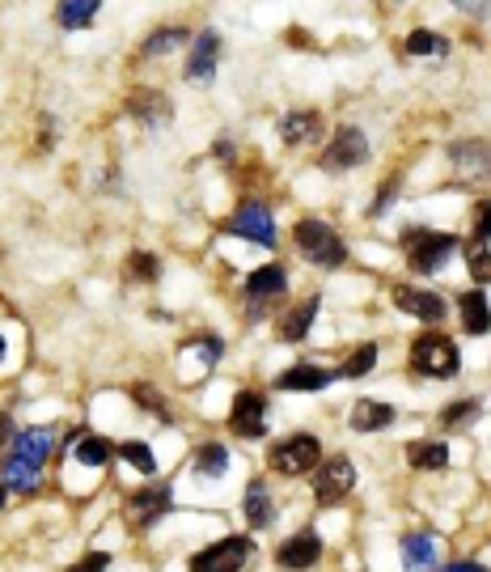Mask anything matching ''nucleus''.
<instances>
[{
  "label": "nucleus",
  "instance_id": "423d86ee",
  "mask_svg": "<svg viewBox=\"0 0 491 572\" xmlns=\"http://www.w3.org/2000/svg\"><path fill=\"white\" fill-rule=\"evenodd\" d=\"M352 488H356V462H352V458L335 454V458H326L322 467H318L314 492H318V500H322V505H339V500L348 496Z\"/></svg>",
  "mask_w": 491,
  "mask_h": 572
},
{
  "label": "nucleus",
  "instance_id": "6ab92c4d",
  "mask_svg": "<svg viewBox=\"0 0 491 572\" xmlns=\"http://www.w3.org/2000/svg\"><path fill=\"white\" fill-rule=\"evenodd\" d=\"M436 564V539L432 534H407L403 539V568L407 572H428Z\"/></svg>",
  "mask_w": 491,
  "mask_h": 572
},
{
  "label": "nucleus",
  "instance_id": "a211bd4d",
  "mask_svg": "<svg viewBox=\"0 0 491 572\" xmlns=\"http://www.w3.org/2000/svg\"><path fill=\"white\" fill-rule=\"evenodd\" d=\"M335 373L331 369H322V365H293L288 373H280L276 386L280 390H322V386H331Z\"/></svg>",
  "mask_w": 491,
  "mask_h": 572
},
{
  "label": "nucleus",
  "instance_id": "0eeeda50",
  "mask_svg": "<svg viewBox=\"0 0 491 572\" xmlns=\"http://www.w3.org/2000/svg\"><path fill=\"white\" fill-rule=\"evenodd\" d=\"M365 162H369L365 132L343 123V128L335 132V140H331V149L322 153V170H356V166H365Z\"/></svg>",
  "mask_w": 491,
  "mask_h": 572
},
{
  "label": "nucleus",
  "instance_id": "412c9836",
  "mask_svg": "<svg viewBox=\"0 0 491 572\" xmlns=\"http://www.w3.org/2000/svg\"><path fill=\"white\" fill-rule=\"evenodd\" d=\"M314 318H318V297H309L301 301V306L293 314H284L280 318V339H288V344H297V339L309 335V327H314Z\"/></svg>",
  "mask_w": 491,
  "mask_h": 572
},
{
  "label": "nucleus",
  "instance_id": "ea45409f",
  "mask_svg": "<svg viewBox=\"0 0 491 572\" xmlns=\"http://www.w3.org/2000/svg\"><path fill=\"white\" fill-rule=\"evenodd\" d=\"M13 433V420L9 416H0V445H5V437Z\"/></svg>",
  "mask_w": 491,
  "mask_h": 572
},
{
  "label": "nucleus",
  "instance_id": "f03ea898",
  "mask_svg": "<svg viewBox=\"0 0 491 572\" xmlns=\"http://www.w3.org/2000/svg\"><path fill=\"white\" fill-rule=\"evenodd\" d=\"M297 246H301V255L305 259H314V263H322V267H339L343 259H348V246L339 242V234L326 221H301L297 229Z\"/></svg>",
  "mask_w": 491,
  "mask_h": 572
},
{
  "label": "nucleus",
  "instance_id": "c85d7f7f",
  "mask_svg": "<svg viewBox=\"0 0 491 572\" xmlns=\"http://www.w3.org/2000/svg\"><path fill=\"white\" fill-rule=\"evenodd\" d=\"M178 43H187V30H183V26H161L153 39L140 47V56H144V60H149V56H161V51H174Z\"/></svg>",
  "mask_w": 491,
  "mask_h": 572
},
{
  "label": "nucleus",
  "instance_id": "4c0bfd02",
  "mask_svg": "<svg viewBox=\"0 0 491 572\" xmlns=\"http://www.w3.org/2000/svg\"><path fill=\"white\" fill-rule=\"evenodd\" d=\"M475 234H479V242H487V238H491V204H483V212H479V225H475Z\"/></svg>",
  "mask_w": 491,
  "mask_h": 572
},
{
  "label": "nucleus",
  "instance_id": "2f4dec72",
  "mask_svg": "<svg viewBox=\"0 0 491 572\" xmlns=\"http://www.w3.org/2000/svg\"><path fill=\"white\" fill-rule=\"evenodd\" d=\"M72 445H77V462H85V467H102V462L111 458V445L102 437H77Z\"/></svg>",
  "mask_w": 491,
  "mask_h": 572
},
{
  "label": "nucleus",
  "instance_id": "b1692460",
  "mask_svg": "<svg viewBox=\"0 0 491 572\" xmlns=\"http://www.w3.org/2000/svg\"><path fill=\"white\" fill-rule=\"evenodd\" d=\"M284 284H288L284 267H280V263H267V267H259V272H254V276L246 280V293H250L254 301H263V297L284 293Z\"/></svg>",
  "mask_w": 491,
  "mask_h": 572
},
{
  "label": "nucleus",
  "instance_id": "5701e85b",
  "mask_svg": "<svg viewBox=\"0 0 491 572\" xmlns=\"http://www.w3.org/2000/svg\"><path fill=\"white\" fill-rule=\"evenodd\" d=\"M407 462L415 471H445L449 467V445H441V441L407 445Z\"/></svg>",
  "mask_w": 491,
  "mask_h": 572
},
{
  "label": "nucleus",
  "instance_id": "7ed1b4c3",
  "mask_svg": "<svg viewBox=\"0 0 491 572\" xmlns=\"http://www.w3.org/2000/svg\"><path fill=\"white\" fill-rule=\"evenodd\" d=\"M411 369L428 373V378H453L462 369V352L445 335H420L411 348Z\"/></svg>",
  "mask_w": 491,
  "mask_h": 572
},
{
  "label": "nucleus",
  "instance_id": "f704fd0d",
  "mask_svg": "<svg viewBox=\"0 0 491 572\" xmlns=\"http://www.w3.org/2000/svg\"><path fill=\"white\" fill-rule=\"evenodd\" d=\"M479 411V403L475 399H462V403H453V407H445L441 411V424H462V420H470Z\"/></svg>",
  "mask_w": 491,
  "mask_h": 572
},
{
  "label": "nucleus",
  "instance_id": "f3484780",
  "mask_svg": "<svg viewBox=\"0 0 491 572\" xmlns=\"http://www.w3.org/2000/svg\"><path fill=\"white\" fill-rule=\"evenodd\" d=\"M458 310H462V327H466V335H487V331H491V306H487V297H483L479 289L462 293Z\"/></svg>",
  "mask_w": 491,
  "mask_h": 572
},
{
  "label": "nucleus",
  "instance_id": "9b49d317",
  "mask_svg": "<svg viewBox=\"0 0 491 572\" xmlns=\"http://www.w3.org/2000/svg\"><path fill=\"white\" fill-rule=\"evenodd\" d=\"M318 556H322L318 530H301V534H293V539L280 547V564H284V568H314Z\"/></svg>",
  "mask_w": 491,
  "mask_h": 572
},
{
  "label": "nucleus",
  "instance_id": "58836bf2",
  "mask_svg": "<svg viewBox=\"0 0 491 572\" xmlns=\"http://www.w3.org/2000/svg\"><path fill=\"white\" fill-rule=\"evenodd\" d=\"M445 572H487V568H479V564H449Z\"/></svg>",
  "mask_w": 491,
  "mask_h": 572
},
{
  "label": "nucleus",
  "instance_id": "a19ab883",
  "mask_svg": "<svg viewBox=\"0 0 491 572\" xmlns=\"http://www.w3.org/2000/svg\"><path fill=\"white\" fill-rule=\"evenodd\" d=\"M5 500H9V488H5V484H0V505H5Z\"/></svg>",
  "mask_w": 491,
  "mask_h": 572
},
{
  "label": "nucleus",
  "instance_id": "f257e3e1",
  "mask_svg": "<svg viewBox=\"0 0 491 572\" xmlns=\"http://www.w3.org/2000/svg\"><path fill=\"white\" fill-rule=\"evenodd\" d=\"M403 246H407V259L415 272H441L445 259L458 250V238L453 234H436V229H403Z\"/></svg>",
  "mask_w": 491,
  "mask_h": 572
},
{
  "label": "nucleus",
  "instance_id": "f8f14e48",
  "mask_svg": "<svg viewBox=\"0 0 491 572\" xmlns=\"http://www.w3.org/2000/svg\"><path fill=\"white\" fill-rule=\"evenodd\" d=\"M0 484L5 488H13V492H39V484H43V467H34V462H26V458H13L9 454V462L0 467Z\"/></svg>",
  "mask_w": 491,
  "mask_h": 572
},
{
  "label": "nucleus",
  "instance_id": "e433bc0d",
  "mask_svg": "<svg viewBox=\"0 0 491 572\" xmlns=\"http://www.w3.org/2000/svg\"><path fill=\"white\" fill-rule=\"evenodd\" d=\"M132 272L140 280H157V255H132Z\"/></svg>",
  "mask_w": 491,
  "mask_h": 572
},
{
  "label": "nucleus",
  "instance_id": "393cba45",
  "mask_svg": "<svg viewBox=\"0 0 491 572\" xmlns=\"http://www.w3.org/2000/svg\"><path fill=\"white\" fill-rule=\"evenodd\" d=\"M132 115L144 123H161V119H170V102H166V94H157V89H136Z\"/></svg>",
  "mask_w": 491,
  "mask_h": 572
},
{
  "label": "nucleus",
  "instance_id": "20e7f679",
  "mask_svg": "<svg viewBox=\"0 0 491 572\" xmlns=\"http://www.w3.org/2000/svg\"><path fill=\"white\" fill-rule=\"evenodd\" d=\"M250 556H254V539H246V534H225L221 543L199 551L191 560V572H242Z\"/></svg>",
  "mask_w": 491,
  "mask_h": 572
},
{
  "label": "nucleus",
  "instance_id": "aec40b11",
  "mask_svg": "<svg viewBox=\"0 0 491 572\" xmlns=\"http://www.w3.org/2000/svg\"><path fill=\"white\" fill-rule=\"evenodd\" d=\"M394 420V407L390 403H377V399H360L352 407V428L356 433H377V428H386Z\"/></svg>",
  "mask_w": 491,
  "mask_h": 572
},
{
  "label": "nucleus",
  "instance_id": "6e6552de",
  "mask_svg": "<svg viewBox=\"0 0 491 572\" xmlns=\"http://www.w3.org/2000/svg\"><path fill=\"white\" fill-rule=\"evenodd\" d=\"M229 234L233 238H246L254 246H276V225H271V212L263 204H242L238 212H233V221H229Z\"/></svg>",
  "mask_w": 491,
  "mask_h": 572
},
{
  "label": "nucleus",
  "instance_id": "4468645a",
  "mask_svg": "<svg viewBox=\"0 0 491 572\" xmlns=\"http://www.w3.org/2000/svg\"><path fill=\"white\" fill-rule=\"evenodd\" d=\"M51 445H56L51 441V428H26V433L13 437V458H26V462H34V467H43Z\"/></svg>",
  "mask_w": 491,
  "mask_h": 572
},
{
  "label": "nucleus",
  "instance_id": "9d476101",
  "mask_svg": "<svg viewBox=\"0 0 491 572\" xmlns=\"http://www.w3.org/2000/svg\"><path fill=\"white\" fill-rule=\"evenodd\" d=\"M394 301H398V310L424 318V323H441V318H445V301L436 297V293L407 289V284H398V289H394Z\"/></svg>",
  "mask_w": 491,
  "mask_h": 572
},
{
  "label": "nucleus",
  "instance_id": "4be33fe9",
  "mask_svg": "<svg viewBox=\"0 0 491 572\" xmlns=\"http://www.w3.org/2000/svg\"><path fill=\"white\" fill-rule=\"evenodd\" d=\"M318 128H322L318 111H293V115L280 119V132H284L288 145H305V140H318Z\"/></svg>",
  "mask_w": 491,
  "mask_h": 572
},
{
  "label": "nucleus",
  "instance_id": "473e14b6",
  "mask_svg": "<svg viewBox=\"0 0 491 572\" xmlns=\"http://www.w3.org/2000/svg\"><path fill=\"white\" fill-rule=\"evenodd\" d=\"M398 187H403V178H390V183L386 187H381L377 191V200H373V208H369V217H381V212H390V204H394V195H398Z\"/></svg>",
  "mask_w": 491,
  "mask_h": 572
},
{
  "label": "nucleus",
  "instance_id": "79ce46f5",
  "mask_svg": "<svg viewBox=\"0 0 491 572\" xmlns=\"http://www.w3.org/2000/svg\"><path fill=\"white\" fill-rule=\"evenodd\" d=\"M0 361H5V339H0Z\"/></svg>",
  "mask_w": 491,
  "mask_h": 572
},
{
  "label": "nucleus",
  "instance_id": "dca6fc26",
  "mask_svg": "<svg viewBox=\"0 0 491 572\" xmlns=\"http://www.w3.org/2000/svg\"><path fill=\"white\" fill-rule=\"evenodd\" d=\"M242 513H246V522H250L254 530L271 526V517H276V509H271V492H267L263 479H254V484L246 488V496H242Z\"/></svg>",
  "mask_w": 491,
  "mask_h": 572
},
{
  "label": "nucleus",
  "instance_id": "39448f33",
  "mask_svg": "<svg viewBox=\"0 0 491 572\" xmlns=\"http://www.w3.org/2000/svg\"><path fill=\"white\" fill-rule=\"evenodd\" d=\"M267 462L280 475H309V471H318V462H322V445H318V437L297 433V437H288L280 445H271Z\"/></svg>",
  "mask_w": 491,
  "mask_h": 572
},
{
  "label": "nucleus",
  "instance_id": "a878e982",
  "mask_svg": "<svg viewBox=\"0 0 491 572\" xmlns=\"http://www.w3.org/2000/svg\"><path fill=\"white\" fill-rule=\"evenodd\" d=\"M195 471L204 475V479H221V475L229 471V450H225L221 441L204 445V450H199V462H195Z\"/></svg>",
  "mask_w": 491,
  "mask_h": 572
},
{
  "label": "nucleus",
  "instance_id": "72a5a7b5",
  "mask_svg": "<svg viewBox=\"0 0 491 572\" xmlns=\"http://www.w3.org/2000/svg\"><path fill=\"white\" fill-rule=\"evenodd\" d=\"M470 276H475L479 284H491V250H470Z\"/></svg>",
  "mask_w": 491,
  "mask_h": 572
},
{
  "label": "nucleus",
  "instance_id": "bb28decb",
  "mask_svg": "<svg viewBox=\"0 0 491 572\" xmlns=\"http://www.w3.org/2000/svg\"><path fill=\"white\" fill-rule=\"evenodd\" d=\"M98 17V0H81V5H60L56 9V22L64 26V30H81V26H89Z\"/></svg>",
  "mask_w": 491,
  "mask_h": 572
},
{
  "label": "nucleus",
  "instance_id": "ddd939ff",
  "mask_svg": "<svg viewBox=\"0 0 491 572\" xmlns=\"http://www.w3.org/2000/svg\"><path fill=\"white\" fill-rule=\"evenodd\" d=\"M216 51H221V39L208 30V34H199L195 47H191V56H187V77L191 81H208L212 77V68H216Z\"/></svg>",
  "mask_w": 491,
  "mask_h": 572
},
{
  "label": "nucleus",
  "instance_id": "2eb2a0df",
  "mask_svg": "<svg viewBox=\"0 0 491 572\" xmlns=\"http://www.w3.org/2000/svg\"><path fill=\"white\" fill-rule=\"evenodd\" d=\"M166 509H170V488H166V484L144 488V492H136V496H132V517H136L140 526H153Z\"/></svg>",
  "mask_w": 491,
  "mask_h": 572
},
{
  "label": "nucleus",
  "instance_id": "c9c22d12",
  "mask_svg": "<svg viewBox=\"0 0 491 572\" xmlns=\"http://www.w3.org/2000/svg\"><path fill=\"white\" fill-rule=\"evenodd\" d=\"M106 568H111V556H106V551H89L81 564H72V572H106Z\"/></svg>",
  "mask_w": 491,
  "mask_h": 572
},
{
  "label": "nucleus",
  "instance_id": "7c9ffc66",
  "mask_svg": "<svg viewBox=\"0 0 491 572\" xmlns=\"http://www.w3.org/2000/svg\"><path fill=\"white\" fill-rule=\"evenodd\" d=\"M377 365V344H365V348H356L348 361H343L339 369V378H365V373Z\"/></svg>",
  "mask_w": 491,
  "mask_h": 572
},
{
  "label": "nucleus",
  "instance_id": "cd10ccee",
  "mask_svg": "<svg viewBox=\"0 0 491 572\" xmlns=\"http://www.w3.org/2000/svg\"><path fill=\"white\" fill-rule=\"evenodd\" d=\"M407 51L411 56H449V43L432 30H411L407 34Z\"/></svg>",
  "mask_w": 491,
  "mask_h": 572
},
{
  "label": "nucleus",
  "instance_id": "1a4fd4ad",
  "mask_svg": "<svg viewBox=\"0 0 491 572\" xmlns=\"http://www.w3.org/2000/svg\"><path fill=\"white\" fill-rule=\"evenodd\" d=\"M229 428L246 441H259L267 433V403L263 395H254V390H242L238 399H233V411H229Z\"/></svg>",
  "mask_w": 491,
  "mask_h": 572
},
{
  "label": "nucleus",
  "instance_id": "c756f323",
  "mask_svg": "<svg viewBox=\"0 0 491 572\" xmlns=\"http://www.w3.org/2000/svg\"><path fill=\"white\" fill-rule=\"evenodd\" d=\"M119 454H123L127 462H132V467H136L144 479L157 475V454H153L144 441H123V445H119Z\"/></svg>",
  "mask_w": 491,
  "mask_h": 572
}]
</instances>
